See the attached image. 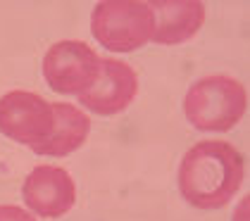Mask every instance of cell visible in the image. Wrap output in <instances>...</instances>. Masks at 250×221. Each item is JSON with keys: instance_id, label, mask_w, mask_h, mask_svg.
<instances>
[{"instance_id": "obj_1", "label": "cell", "mask_w": 250, "mask_h": 221, "mask_svg": "<svg viewBox=\"0 0 250 221\" xmlns=\"http://www.w3.org/2000/svg\"><path fill=\"white\" fill-rule=\"evenodd\" d=\"M243 155L227 141H200L179 164V193L195 209H219L243 185Z\"/></svg>"}, {"instance_id": "obj_2", "label": "cell", "mask_w": 250, "mask_h": 221, "mask_svg": "<svg viewBox=\"0 0 250 221\" xmlns=\"http://www.w3.org/2000/svg\"><path fill=\"white\" fill-rule=\"evenodd\" d=\"M246 86L224 74H212L195 81L184 98V114L198 131H231L246 117Z\"/></svg>"}, {"instance_id": "obj_3", "label": "cell", "mask_w": 250, "mask_h": 221, "mask_svg": "<svg viewBox=\"0 0 250 221\" xmlns=\"http://www.w3.org/2000/svg\"><path fill=\"white\" fill-rule=\"evenodd\" d=\"M91 34L105 50L134 53L153 38V10L141 0H100L91 12Z\"/></svg>"}, {"instance_id": "obj_4", "label": "cell", "mask_w": 250, "mask_h": 221, "mask_svg": "<svg viewBox=\"0 0 250 221\" xmlns=\"http://www.w3.org/2000/svg\"><path fill=\"white\" fill-rule=\"evenodd\" d=\"M100 74V57L83 40H58L43 57V79L60 95H83Z\"/></svg>"}, {"instance_id": "obj_5", "label": "cell", "mask_w": 250, "mask_h": 221, "mask_svg": "<svg viewBox=\"0 0 250 221\" xmlns=\"http://www.w3.org/2000/svg\"><path fill=\"white\" fill-rule=\"evenodd\" d=\"M53 102L39 93L10 91L0 98V133L26 147H39L53 131Z\"/></svg>"}, {"instance_id": "obj_6", "label": "cell", "mask_w": 250, "mask_h": 221, "mask_svg": "<svg viewBox=\"0 0 250 221\" xmlns=\"http://www.w3.org/2000/svg\"><path fill=\"white\" fill-rule=\"evenodd\" d=\"M21 198L31 214L41 219H60L77 202V185L67 169L39 164L26 174Z\"/></svg>"}, {"instance_id": "obj_7", "label": "cell", "mask_w": 250, "mask_h": 221, "mask_svg": "<svg viewBox=\"0 0 250 221\" xmlns=\"http://www.w3.org/2000/svg\"><path fill=\"white\" fill-rule=\"evenodd\" d=\"M136 93H138V76L134 67L122 60L100 57L98 81L93 83V88L79 95V105L100 117H115L134 102Z\"/></svg>"}, {"instance_id": "obj_8", "label": "cell", "mask_w": 250, "mask_h": 221, "mask_svg": "<svg viewBox=\"0 0 250 221\" xmlns=\"http://www.w3.org/2000/svg\"><path fill=\"white\" fill-rule=\"evenodd\" d=\"M153 38L157 45H179L193 38L205 21L200 0H153Z\"/></svg>"}, {"instance_id": "obj_9", "label": "cell", "mask_w": 250, "mask_h": 221, "mask_svg": "<svg viewBox=\"0 0 250 221\" xmlns=\"http://www.w3.org/2000/svg\"><path fill=\"white\" fill-rule=\"evenodd\" d=\"M53 131L39 147H34V152L43 157H67L86 143L91 133V119L81 107L69 102H53Z\"/></svg>"}, {"instance_id": "obj_10", "label": "cell", "mask_w": 250, "mask_h": 221, "mask_svg": "<svg viewBox=\"0 0 250 221\" xmlns=\"http://www.w3.org/2000/svg\"><path fill=\"white\" fill-rule=\"evenodd\" d=\"M0 221H36V217L17 204H0Z\"/></svg>"}]
</instances>
